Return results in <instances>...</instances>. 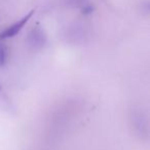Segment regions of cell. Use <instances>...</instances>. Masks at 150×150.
<instances>
[{"mask_svg": "<svg viewBox=\"0 0 150 150\" xmlns=\"http://www.w3.org/2000/svg\"><path fill=\"white\" fill-rule=\"evenodd\" d=\"M129 121L136 136L141 139H147L149 133V123L146 113L142 109H132L129 113Z\"/></svg>", "mask_w": 150, "mask_h": 150, "instance_id": "cell-1", "label": "cell"}, {"mask_svg": "<svg viewBox=\"0 0 150 150\" xmlns=\"http://www.w3.org/2000/svg\"><path fill=\"white\" fill-rule=\"evenodd\" d=\"M27 42L30 48L34 50H39L45 45L46 36L43 30L39 27H35L29 32L27 36Z\"/></svg>", "mask_w": 150, "mask_h": 150, "instance_id": "cell-2", "label": "cell"}, {"mask_svg": "<svg viewBox=\"0 0 150 150\" xmlns=\"http://www.w3.org/2000/svg\"><path fill=\"white\" fill-rule=\"evenodd\" d=\"M32 15H33V11H30L29 13L25 16L24 18H22L21 20H19L18 22H16L15 24H13L11 26H9L8 28L2 31L0 33V39H7V38H11L15 37L20 31L24 28V26L28 23L30 19H31Z\"/></svg>", "mask_w": 150, "mask_h": 150, "instance_id": "cell-3", "label": "cell"}, {"mask_svg": "<svg viewBox=\"0 0 150 150\" xmlns=\"http://www.w3.org/2000/svg\"><path fill=\"white\" fill-rule=\"evenodd\" d=\"M8 58V52L7 47L3 43H0V67L5 66Z\"/></svg>", "mask_w": 150, "mask_h": 150, "instance_id": "cell-4", "label": "cell"}]
</instances>
